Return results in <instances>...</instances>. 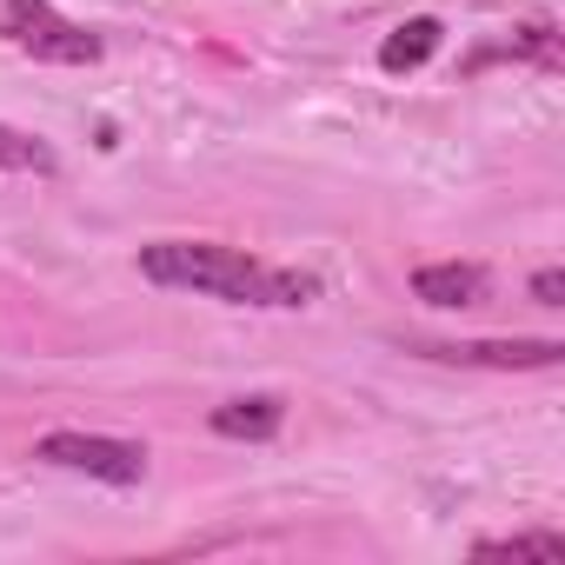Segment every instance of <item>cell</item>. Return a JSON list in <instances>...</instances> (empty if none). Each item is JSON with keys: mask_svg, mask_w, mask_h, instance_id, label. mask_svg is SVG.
Masks as SVG:
<instances>
[{"mask_svg": "<svg viewBox=\"0 0 565 565\" xmlns=\"http://www.w3.org/2000/svg\"><path fill=\"white\" fill-rule=\"evenodd\" d=\"M140 273L153 287L226 300V307H307L320 294L313 273L266 266V259H253L239 246H220V239H153V246H140Z\"/></svg>", "mask_w": 565, "mask_h": 565, "instance_id": "1", "label": "cell"}, {"mask_svg": "<svg viewBox=\"0 0 565 565\" xmlns=\"http://www.w3.org/2000/svg\"><path fill=\"white\" fill-rule=\"evenodd\" d=\"M0 34H8L21 54L54 61V67H94L107 54L100 34H87L81 21H67L54 0H0Z\"/></svg>", "mask_w": 565, "mask_h": 565, "instance_id": "2", "label": "cell"}, {"mask_svg": "<svg viewBox=\"0 0 565 565\" xmlns=\"http://www.w3.org/2000/svg\"><path fill=\"white\" fill-rule=\"evenodd\" d=\"M34 459L61 466V472H87L100 486H140L147 479V446L107 439V433H47V439H34Z\"/></svg>", "mask_w": 565, "mask_h": 565, "instance_id": "3", "label": "cell"}, {"mask_svg": "<svg viewBox=\"0 0 565 565\" xmlns=\"http://www.w3.org/2000/svg\"><path fill=\"white\" fill-rule=\"evenodd\" d=\"M413 353L439 366H486V373H545L565 360L558 340H413Z\"/></svg>", "mask_w": 565, "mask_h": 565, "instance_id": "4", "label": "cell"}, {"mask_svg": "<svg viewBox=\"0 0 565 565\" xmlns=\"http://www.w3.org/2000/svg\"><path fill=\"white\" fill-rule=\"evenodd\" d=\"M413 294L426 300V307H486V294H492V273L486 266H472V259H426V266H413Z\"/></svg>", "mask_w": 565, "mask_h": 565, "instance_id": "5", "label": "cell"}, {"mask_svg": "<svg viewBox=\"0 0 565 565\" xmlns=\"http://www.w3.org/2000/svg\"><path fill=\"white\" fill-rule=\"evenodd\" d=\"M486 61H525V67H539V74H558V67H565V47H558V28H552V21H525V28H512L505 41L479 47V54L466 61V74H479Z\"/></svg>", "mask_w": 565, "mask_h": 565, "instance_id": "6", "label": "cell"}, {"mask_svg": "<svg viewBox=\"0 0 565 565\" xmlns=\"http://www.w3.org/2000/svg\"><path fill=\"white\" fill-rule=\"evenodd\" d=\"M279 426H287V399L279 393H246V399H226V406H213V433L220 439H273Z\"/></svg>", "mask_w": 565, "mask_h": 565, "instance_id": "7", "label": "cell"}, {"mask_svg": "<svg viewBox=\"0 0 565 565\" xmlns=\"http://www.w3.org/2000/svg\"><path fill=\"white\" fill-rule=\"evenodd\" d=\"M439 41H446V28L433 21V14H413V21H399L393 34H386V47H380V74H419L433 54H439Z\"/></svg>", "mask_w": 565, "mask_h": 565, "instance_id": "8", "label": "cell"}, {"mask_svg": "<svg viewBox=\"0 0 565 565\" xmlns=\"http://www.w3.org/2000/svg\"><path fill=\"white\" fill-rule=\"evenodd\" d=\"M472 552L479 558H545V565H558L565 558V539L558 532H512V539H479Z\"/></svg>", "mask_w": 565, "mask_h": 565, "instance_id": "9", "label": "cell"}, {"mask_svg": "<svg viewBox=\"0 0 565 565\" xmlns=\"http://www.w3.org/2000/svg\"><path fill=\"white\" fill-rule=\"evenodd\" d=\"M0 173H54V147L21 127H0Z\"/></svg>", "mask_w": 565, "mask_h": 565, "instance_id": "10", "label": "cell"}, {"mask_svg": "<svg viewBox=\"0 0 565 565\" xmlns=\"http://www.w3.org/2000/svg\"><path fill=\"white\" fill-rule=\"evenodd\" d=\"M532 300H539V307H565V273H558V266H539V273H532Z\"/></svg>", "mask_w": 565, "mask_h": 565, "instance_id": "11", "label": "cell"}]
</instances>
